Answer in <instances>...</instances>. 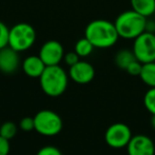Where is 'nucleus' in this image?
Here are the masks:
<instances>
[{
    "mask_svg": "<svg viewBox=\"0 0 155 155\" xmlns=\"http://www.w3.org/2000/svg\"><path fill=\"white\" fill-rule=\"evenodd\" d=\"M127 151L129 155H154L155 144L151 137L139 134L131 138Z\"/></svg>",
    "mask_w": 155,
    "mask_h": 155,
    "instance_id": "nucleus-10",
    "label": "nucleus"
},
{
    "mask_svg": "<svg viewBox=\"0 0 155 155\" xmlns=\"http://www.w3.org/2000/svg\"><path fill=\"white\" fill-rule=\"evenodd\" d=\"M154 15H155V14H154Z\"/></svg>",
    "mask_w": 155,
    "mask_h": 155,
    "instance_id": "nucleus-27",
    "label": "nucleus"
},
{
    "mask_svg": "<svg viewBox=\"0 0 155 155\" xmlns=\"http://www.w3.org/2000/svg\"><path fill=\"white\" fill-rule=\"evenodd\" d=\"M134 61H136V58L133 50H129V49L119 50L116 53V55H115V64L120 69H123V70H125L127 68V66L131 63H133Z\"/></svg>",
    "mask_w": 155,
    "mask_h": 155,
    "instance_id": "nucleus-15",
    "label": "nucleus"
},
{
    "mask_svg": "<svg viewBox=\"0 0 155 155\" xmlns=\"http://www.w3.org/2000/svg\"><path fill=\"white\" fill-rule=\"evenodd\" d=\"M19 129L24 132H32L34 131V119L33 117H25L19 121Z\"/></svg>",
    "mask_w": 155,
    "mask_h": 155,
    "instance_id": "nucleus-20",
    "label": "nucleus"
},
{
    "mask_svg": "<svg viewBox=\"0 0 155 155\" xmlns=\"http://www.w3.org/2000/svg\"><path fill=\"white\" fill-rule=\"evenodd\" d=\"M146 31L147 32L155 33V20L153 19H147V25H146Z\"/></svg>",
    "mask_w": 155,
    "mask_h": 155,
    "instance_id": "nucleus-25",
    "label": "nucleus"
},
{
    "mask_svg": "<svg viewBox=\"0 0 155 155\" xmlns=\"http://www.w3.org/2000/svg\"><path fill=\"white\" fill-rule=\"evenodd\" d=\"M36 155H63L61 150L54 146H45L38 150Z\"/></svg>",
    "mask_w": 155,
    "mask_h": 155,
    "instance_id": "nucleus-22",
    "label": "nucleus"
},
{
    "mask_svg": "<svg viewBox=\"0 0 155 155\" xmlns=\"http://www.w3.org/2000/svg\"><path fill=\"white\" fill-rule=\"evenodd\" d=\"M95 47L93 44L86 38V37H82L75 43L74 45V52L80 56V58H87L93 53Z\"/></svg>",
    "mask_w": 155,
    "mask_h": 155,
    "instance_id": "nucleus-16",
    "label": "nucleus"
},
{
    "mask_svg": "<svg viewBox=\"0 0 155 155\" xmlns=\"http://www.w3.org/2000/svg\"><path fill=\"white\" fill-rule=\"evenodd\" d=\"M69 75L60 65L47 66L39 77L41 88L47 96L56 98L62 96L68 86Z\"/></svg>",
    "mask_w": 155,
    "mask_h": 155,
    "instance_id": "nucleus-2",
    "label": "nucleus"
},
{
    "mask_svg": "<svg viewBox=\"0 0 155 155\" xmlns=\"http://www.w3.org/2000/svg\"><path fill=\"white\" fill-rule=\"evenodd\" d=\"M36 41V32L33 26L27 22H18L10 28L9 46L17 52L29 50Z\"/></svg>",
    "mask_w": 155,
    "mask_h": 155,
    "instance_id": "nucleus-4",
    "label": "nucleus"
},
{
    "mask_svg": "<svg viewBox=\"0 0 155 155\" xmlns=\"http://www.w3.org/2000/svg\"><path fill=\"white\" fill-rule=\"evenodd\" d=\"M132 10L149 18L155 14V0H130Z\"/></svg>",
    "mask_w": 155,
    "mask_h": 155,
    "instance_id": "nucleus-13",
    "label": "nucleus"
},
{
    "mask_svg": "<svg viewBox=\"0 0 155 155\" xmlns=\"http://www.w3.org/2000/svg\"><path fill=\"white\" fill-rule=\"evenodd\" d=\"M148 18L140 15L134 10H127L117 16L114 21L119 37L124 39H135L146 32Z\"/></svg>",
    "mask_w": 155,
    "mask_h": 155,
    "instance_id": "nucleus-3",
    "label": "nucleus"
},
{
    "mask_svg": "<svg viewBox=\"0 0 155 155\" xmlns=\"http://www.w3.org/2000/svg\"><path fill=\"white\" fill-rule=\"evenodd\" d=\"M21 67L24 72L28 77L39 79L47 66L39 58V55H30L24 60V62L21 63Z\"/></svg>",
    "mask_w": 155,
    "mask_h": 155,
    "instance_id": "nucleus-12",
    "label": "nucleus"
},
{
    "mask_svg": "<svg viewBox=\"0 0 155 155\" xmlns=\"http://www.w3.org/2000/svg\"><path fill=\"white\" fill-rule=\"evenodd\" d=\"M38 55L45 63L46 66L60 65L65 55L64 47L60 41L50 39L43 44V46L39 49Z\"/></svg>",
    "mask_w": 155,
    "mask_h": 155,
    "instance_id": "nucleus-8",
    "label": "nucleus"
},
{
    "mask_svg": "<svg viewBox=\"0 0 155 155\" xmlns=\"http://www.w3.org/2000/svg\"><path fill=\"white\" fill-rule=\"evenodd\" d=\"M139 78L140 80L150 88L155 87V62L142 64Z\"/></svg>",
    "mask_w": 155,
    "mask_h": 155,
    "instance_id": "nucleus-14",
    "label": "nucleus"
},
{
    "mask_svg": "<svg viewBox=\"0 0 155 155\" xmlns=\"http://www.w3.org/2000/svg\"><path fill=\"white\" fill-rule=\"evenodd\" d=\"M132 137L133 135L131 129L123 122H115L110 124L104 134L106 144L113 149L127 148Z\"/></svg>",
    "mask_w": 155,
    "mask_h": 155,
    "instance_id": "nucleus-7",
    "label": "nucleus"
},
{
    "mask_svg": "<svg viewBox=\"0 0 155 155\" xmlns=\"http://www.w3.org/2000/svg\"><path fill=\"white\" fill-rule=\"evenodd\" d=\"M151 125H152V127L155 130V115H153L152 118H151Z\"/></svg>",
    "mask_w": 155,
    "mask_h": 155,
    "instance_id": "nucleus-26",
    "label": "nucleus"
},
{
    "mask_svg": "<svg viewBox=\"0 0 155 155\" xmlns=\"http://www.w3.org/2000/svg\"><path fill=\"white\" fill-rule=\"evenodd\" d=\"M143 105L151 115H155V87L149 88L143 96Z\"/></svg>",
    "mask_w": 155,
    "mask_h": 155,
    "instance_id": "nucleus-18",
    "label": "nucleus"
},
{
    "mask_svg": "<svg viewBox=\"0 0 155 155\" xmlns=\"http://www.w3.org/2000/svg\"><path fill=\"white\" fill-rule=\"evenodd\" d=\"M132 50L136 60L142 64L155 62V33L146 31L136 37Z\"/></svg>",
    "mask_w": 155,
    "mask_h": 155,
    "instance_id": "nucleus-6",
    "label": "nucleus"
},
{
    "mask_svg": "<svg viewBox=\"0 0 155 155\" xmlns=\"http://www.w3.org/2000/svg\"><path fill=\"white\" fill-rule=\"evenodd\" d=\"M9 34L10 28L3 21L0 20V49L9 46Z\"/></svg>",
    "mask_w": 155,
    "mask_h": 155,
    "instance_id": "nucleus-19",
    "label": "nucleus"
},
{
    "mask_svg": "<svg viewBox=\"0 0 155 155\" xmlns=\"http://www.w3.org/2000/svg\"><path fill=\"white\" fill-rule=\"evenodd\" d=\"M18 132V127L13 121H5L0 125V136L8 140L13 139Z\"/></svg>",
    "mask_w": 155,
    "mask_h": 155,
    "instance_id": "nucleus-17",
    "label": "nucleus"
},
{
    "mask_svg": "<svg viewBox=\"0 0 155 155\" xmlns=\"http://www.w3.org/2000/svg\"><path fill=\"white\" fill-rule=\"evenodd\" d=\"M10 149H11L10 140L0 136V155H9Z\"/></svg>",
    "mask_w": 155,
    "mask_h": 155,
    "instance_id": "nucleus-24",
    "label": "nucleus"
},
{
    "mask_svg": "<svg viewBox=\"0 0 155 155\" xmlns=\"http://www.w3.org/2000/svg\"><path fill=\"white\" fill-rule=\"evenodd\" d=\"M19 52L10 46L0 49V71L5 74H12L18 69L20 64Z\"/></svg>",
    "mask_w": 155,
    "mask_h": 155,
    "instance_id": "nucleus-11",
    "label": "nucleus"
},
{
    "mask_svg": "<svg viewBox=\"0 0 155 155\" xmlns=\"http://www.w3.org/2000/svg\"><path fill=\"white\" fill-rule=\"evenodd\" d=\"M84 36L98 49H107L119 39L115 24L106 19H95L85 28Z\"/></svg>",
    "mask_w": 155,
    "mask_h": 155,
    "instance_id": "nucleus-1",
    "label": "nucleus"
},
{
    "mask_svg": "<svg viewBox=\"0 0 155 155\" xmlns=\"http://www.w3.org/2000/svg\"><path fill=\"white\" fill-rule=\"evenodd\" d=\"M96 71L94 66L86 61H79L74 65L69 67V79L78 84H88L94 80Z\"/></svg>",
    "mask_w": 155,
    "mask_h": 155,
    "instance_id": "nucleus-9",
    "label": "nucleus"
},
{
    "mask_svg": "<svg viewBox=\"0 0 155 155\" xmlns=\"http://www.w3.org/2000/svg\"><path fill=\"white\" fill-rule=\"evenodd\" d=\"M63 60H64V62L66 63L69 67H70V66H72V65H74L75 63H78L79 61H80V56L78 55L74 51H70V52L65 53L64 58H63Z\"/></svg>",
    "mask_w": 155,
    "mask_h": 155,
    "instance_id": "nucleus-23",
    "label": "nucleus"
},
{
    "mask_svg": "<svg viewBox=\"0 0 155 155\" xmlns=\"http://www.w3.org/2000/svg\"><path fill=\"white\" fill-rule=\"evenodd\" d=\"M141 68H142V63H140L139 61L136 60L127 66V68L125 69V71H127L129 74L134 75V77H139Z\"/></svg>",
    "mask_w": 155,
    "mask_h": 155,
    "instance_id": "nucleus-21",
    "label": "nucleus"
},
{
    "mask_svg": "<svg viewBox=\"0 0 155 155\" xmlns=\"http://www.w3.org/2000/svg\"><path fill=\"white\" fill-rule=\"evenodd\" d=\"M34 131L39 135L52 137L61 133L63 129V120L58 113L51 110H41L35 114Z\"/></svg>",
    "mask_w": 155,
    "mask_h": 155,
    "instance_id": "nucleus-5",
    "label": "nucleus"
}]
</instances>
